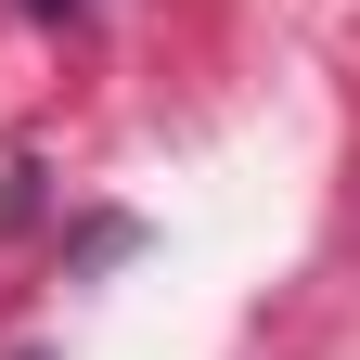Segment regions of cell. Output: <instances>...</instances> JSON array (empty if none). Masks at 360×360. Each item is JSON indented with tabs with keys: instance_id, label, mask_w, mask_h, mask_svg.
I'll return each mask as SVG.
<instances>
[{
	"instance_id": "obj_1",
	"label": "cell",
	"mask_w": 360,
	"mask_h": 360,
	"mask_svg": "<svg viewBox=\"0 0 360 360\" xmlns=\"http://www.w3.org/2000/svg\"><path fill=\"white\" fill-rule=\"evenodd\" d=\"M39 13H90V0H39Z\"/></svg>"
}]
</instances>
